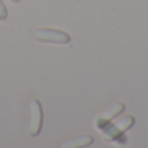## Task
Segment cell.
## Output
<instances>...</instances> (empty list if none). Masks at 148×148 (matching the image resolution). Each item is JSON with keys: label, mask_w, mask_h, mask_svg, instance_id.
<instances>
[{"label": "cell", "mask_w": 148, "mask_h": 148, "mask_svg": "<svg viewBox=\"0 0 148 148\" xmlns=\"http://www.w3.org/2000/svg\"><path fill=\"white\" fill-rule=\"evenodd\" d=\"M34 36L39 42H46V43L68 44L70 42L69 34L62 30H55V29H36L34 31Z\"/></svg>", "instance_id": "1"}, {"label": "cell", "mask_w": 148, "mask_h": 148, "mask_svg": "<svg viewBox=\"0 0 148 148\" xmlns=\"http://www.w3.org/2000/svg\"><path fill=\"white\" fill-rule=\"evenodd\" d=\"M135 120H134L133 116H125L123 118H121L120 121H117L116 123L110 126H107V127L103 129V133H104V138L107 140H112V139L120 138V135H122L127 129H130L131 126L134 125Z\"/></svg>", "instance_id": "3"}, {"label": "cell", "mask_w": 148, "mask_h": 148, "mask_svg": "<svg viewBox=\"0 0 148 148\" xmlns=\"http://www.w3.org/2000/svg\"><path fill=\"white\" fill-rule=\"evenodd\" d=\"M123 109H125V104H123V103H117V104H114L109 110H107L105 113H103V114L99 116L96 126L99 129H103L113 117H114V116H117L118 113H121Z\"/></svg>", "instance_id": "4"}, {"label": "cell", "mask_w": 148, "mask_h": 148, "mask_svg": "<svg viewBox=\"0 0 148 148\" xmlns=\"http://www.w3.org/2000/svg\"><path fill=\"white\" fill-rule=\"evenodd\" d=\"M8 17V9L5 7V4L3 3V0H0V21H5Z\"/></svg>", "instance_id": "6"}, {"label": "cell", "mask_w": 148, "mask_h": 148, "mask_svg": "<svg viewBox=\"0 0 148 148\" xmlns=\"http://www.w3.org/2000/svg\"><path fill=\"white\" fill-rule=\"evenodd\" d=\"M43 126V108L38 99H33L30 103V122L29 134L31 136H38Z\"/></svg>", "instance_id": "2"}, {"label": "cell", "mask_w": 148, "mask_h": 148, "mask_svg": "<svg viewBox=\"0 0 148 148\" xmlns=\"http://www.w3.org/2000/svg\"><path fill=\"white\" fill-rule=\"evenodd\" d=\"M12 3H14V4H17V3H20V0H10Z\"/></svg>", "instance_id": "7"}, {"label": "cell", "mask_w": 148, "mask_h": 148, "mask_svg": "<svg viewBox=\"0 0 148 148\" xmlns=\"http://www.w3.org/2000/svg\"><path fill=\"white\" fill-rule=\"evenodd\" d=\"M94 142V138L91 135H86V136H81V138H77L74 140L66 142V143L62 144V148H75V147H86Z\"/></svg>", "instance_id": "5"}]
</instances>
